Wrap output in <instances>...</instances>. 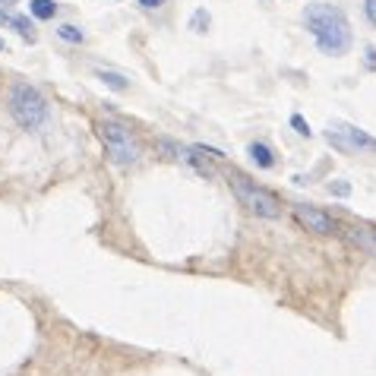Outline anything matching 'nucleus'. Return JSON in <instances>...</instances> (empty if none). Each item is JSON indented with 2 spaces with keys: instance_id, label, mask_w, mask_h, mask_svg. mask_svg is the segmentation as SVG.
<instances>
[{
  "instance_id": "obj_10",
  "label": "nucleus",
  "mask_w": 376,
  "mask_h": 376,
  "mask_svg": "<svg viewBox=\"0 0 376 376\" xmlns=\"http://www.w3.org/2000/svg\"><path fill=\"white\" fill-rule=\"evenodd\" d=\"M351 241H354L357 247H363V250H370V253H376V237L370 234L367 228H351Z\"/></svg>"
},
{
  "instance_id": "obj_6",
  "label": "nucleus",
  "mask_w": 376,
  "mask_h": 376,
  "mask_svg": "<svg viewBox=\"0 0 376 376\" xmlns=\"http://www.w3.org/2000/svg\"><path fill=\"white\" fill-rule=\"evenodd\" d=\"M294 215H297V222L304 224L307 231H313V234H332L335 231V222H332V215H325L323 209H316V206H294Z\"/></svg>"
},
{
  "instance_id": "obj_18",
  "label": "nucleus",
  "mask_w": 376,
  "mask_h": 376,
  "mask_svg": "<svg viewBox=\"0 0 376 376\" xmlns=\"http://www.w3.org/2000/svg\"><path fill=\"white\" fill-rule=\"evenodd\" d=\"M367 67H370V70H376V51H373V48H367Z\"/></svg>"
},
{
  "instance_id": "obj_1",
  "label": "nucleus",
  "mask_w": 376,
  "mask_h": 376,
  "mask_svg": "<svg viewBox=\"0 0 376 376\" xmlns=\"http://www.w3.org/2000/svg\"><path fill=\"white\" fill-rule=\"evenodd\" d=\"M304 22L310 29V35L316 39V48L329 58H342L351 51V26L344 20V13L329 4H307Z\"/></svg>"
},
{
  "instance_id": "obj_4",
  "label": "nucleus",
  "mask_w": 376,
  "mask_h": 376,
  "mask_svg": "<svg viewBox=\"0 0 376 376\" xmlns=\"http://www.w3.org/2000/svg\"><path fill=\"white\" fill-rule=\"evenodd\" d=\"M98 133H102L105 152L111 155L114 165H133V161H140V142L133 140V133H130L123 123L105 121L102 127H98Z\"/></svg>"
},
{
  "instance_id": "obj_2",
  "label": "nucleus",
  "mask_w": 376,
  "mask_h": 376,
  "mask_svg": "<svg viewBox=\"0 0 376 376\" xmlns=\"http://www.w3.org/2000/svg\"><path fill=\"white\" fill-rule=\"evenodd\" d=\"M10 114L20 127L39 130L48 121V102L35 86L29 83H13L10 86Z\"/></svg>"
},
{
  "instance_id": "obj_11",
  "label": "nucleus",
  "mask_w": 376,
  "mask_h": 376,
  "mask_svg": "<svg viewBox=\"0 0 376 376\" xmlns=\"http://www.w3.org/2000/svg\"><path fill=\"white\" fill-rule=\"evenodd\" d=\"M209 22H212V16L206 13L203 7H199L196 13L190 16V29H193V32H206V29H209Z\"/></svg>"
},
{
  "instance_id": "obj_12",
  "label": "nucleus",
  "mask_w": 376,
  "mask_h": 376,
  "mask_svg": "<svg viewBox=\"0 0 376 376\" xmlns=\"http://www.w3.org/2000/svg\"><path fill=\"white\" fill-rule=\"evenodd\" d=\"M98 79H102L105 86H111V89H117V92H123V89H127V79H123V76H117V73L102 70V73H98Z\"/></svg>"
},
{
  "instance_id": "obj_16",
  "label": "nucleus",
  "mask_w": 376,
  "mask_h": 376,
  "mask_svg": "<svg viewBox=\"0 0 376 376\" xmlns=\"http://www.w3.org/2000/svg\"><path fill=\"white\" fill-rule=\"evenodd\" d=\"M363 10H367V20L376 26V0H367V4H363Z\"/></svg>"
},
{
  "instance_id": "obj_15",
  "label": "nucleus",
  "mask_w": 376,
  "mask_h": 376,
  "mask_svg": "<svg viewBox=\"0 0 376 376\" xmlns=\"http://www.w3.org/2000/svg\"><path fill=\"white\" fill-rule=\"evenodd\" d=\"M351 187L344 184V180H338V184H329V193H335V196H348Z\"/></svg>"
},
{
  "instance_id": "obj_7",
  "label": "nucleus",
  "mask_w": 376,
  "mask_h": 376,
  "mask_svg": "<svg viewBox=\"0 0 376 376\" xmlns=\"http://www.w3.org/2000/svg\"><path fill=\"white\" fill-rule=\"evenodd\" d=\"M0 26H10V29H16L26 41H35V22L22 13H7V10H0Z\"/></svg>"
},
{
  "instance_id": "obj_13",
  "label": "nucleus",
  "mask_w": 376,
  "mask_h": 376,
  "mask_svg": "<svg viewBox=\"0 0 376 376\" xmlns=\"http://www.w3.org/2000/svg\"><path fill=\"white\" fill-rule=\"evenodd\" d=\"M58 35H60L64 41H70V45H79V41H83V32H79L76 26H60Z\"/></svg>"
},
{
  "instance_id": "obj_14",
  "label": "nucleus",
  "mask_w": 376,
  "mask_h": 376,
  "mask_svg": "<svg viewBox=\"0 0 376 376\" xmlns=\"http://www.w3.org/2000/svg\"><path fill=\"white\" fill-rule=\"evenodd\" d=\"M291 127L297 130L300 136H310V133H313V130H310V123H307V121H304V117H300V114H294V117H291Z\"/></svg>"
},
{
  "instance_id": "obj_9",
  "label": "nucleus",
  "mask_w": 376,
  "mask_h": 376,
  "mask_svg": "<svg viewBox=\"0 0 376 376\" xmlns=\"http://www.w3.org/2000/svg\"><path fill=\"white\" fill-rule=\"evenodd\" d=\"M29 13H32L35 20H54L58 4H54V0H29Z\"/></svg>"
},
{
  "instance_id": "obj_19",
  "label": "nucleus",
  "mask_w": 376,
  "mask_h": 376,
  "mask_svg": "<svg viewBox=\"0 0 376 376\" xmlns=\"http://www.w3.org/2000/svg\"><path fill=\"white\" fill-rule=\"evenodd\" d=\"M0 51H7V41H4V39H0Z\"/></svg>"
},
{
  "instance_id": "obj_5",
  "label": "nucleus",
  "mask_w": 376,
  "mask_h": 376,
  "mask_svg": "<svg viewBox=\"0 0 376 376\" xmlns=\"http://www.w3.org/2000/svg\"><path fill=\"white\" fill-rule=\"evenodd\" d=\"M325 140L332 142L335 149H342V152H376V140L367 133V130L361 127H351V123L344 121H332L329 130H325Z\"/></svg>"
},
{
  "instance_id": "obj_17",
  "label": "nucleus",
  "mask_w": 376,
  "mask_h": 376,
  "mask_svg": "<svg viewBox=\"0 0 376 376\" xmlns=\"http://www.w3.org/2000/svg\"><path fill=\"white\" fill-rule=\"evenodd\" d=\"M165 0H140V7H146V10H155V7H161Z\"/></svg>"
},
{
  "instance_id": "obj_3",
  "label": "nucleus",
  "mask_w": 376,
  "mask_h": 376,
  "mask_svg": "<svg viewBox=\"0 0 376 376\" xmlns=\"http://www.w3.org/2000/svg\"><path fill=\"white\" fill-rule=\"evenodd\" d=\"M231 187H234V196L241 199V206H247V212H253V215L260 218H278L281 215V203L275 193H269L266 187H256L253 180L247 177H231Z\"/></svg>"
},
{
  "instance_id": "obj_20",
  "label": "nucleus",
  "mask_w": 376,
  "mask_h": 376,
  "mask_svg": "<svg viewBox=\"0 0 376 376\" xmlns=\"http://www.w3.org/2000/svg\"><path fill=\"white\" fill-rule=\"evenodd\" d=\"M0 4H16V0H0Z\"/></svg>"
},
{
  "instance_id": "obj_8",
  "label": "nucleus",
  "mask_w": 376,
  "mask_h": 376,
  "mask_svg": "<svg viewBox=\"0 0 376 376\" xmlns=\"http://www.w3.org/2000/svg\"><path fill=\"white\" fill-rule=\"evenodd\" d=\"M247 155L256 161L260 168H272L275 165V155H272V149L266 146V142H250L247 146Z\"/></svg>"
}]
</instances>
